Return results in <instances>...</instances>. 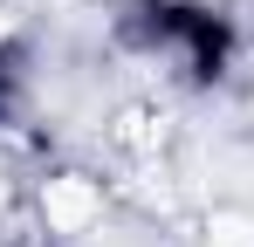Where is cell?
<instances>
[{
    "instance_id": "obj_1",
    "label": "cell",
    "mask_w": 254,
    "mask_h": 247,
    "mask_svg": "<svg viewBox=\"0 0 254 247\" xmlns=\"http://www.w3.org/2000/svg\"><path fill=\"white\" fill-rule=\"evenodd\" d=\"M110 35L124 55H137L144 69H158L179 89H220L241 69V21L220 0H124Z\"/></svg>"
},
{
    "instance_id": "obj_2",
    "label": "cell",
    "mask_w": 254,
    "mask_h": 247,
    "mask_svg": "<svg viewBox=\"0 0 254 247\" xmlns=\"http://www.w3.org/2000/svg\"><path fill=\"white\" fill-rule=\"evenodd\" d=\"M21 89H28V76H21V48L0 41V124L21 110Z\"/></svg>"
}]
</instances>
